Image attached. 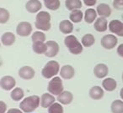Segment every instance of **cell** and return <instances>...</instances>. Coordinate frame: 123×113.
Wrapping results in <instances>:
<instances>
[{
  "label": "cell",
  "mask_w": 123,
  "mask_h": 113,
  "mask_svg": "<svg viewBox=\"0 0 123 113\" xmlns=\"http://www.w3.org/2000/svg\"><path fill=\"white\" fill-rule=\"evenodd\" d=\"M41 103V98L36 95L25 97L19 104V107L24 112L31 113L39 107Z\"/></svg>",
  "instance_id": "cell-1"
},
{
  "label": "cell",
  "mask_w": 123,
  "mask_h": 113,
  "mask_svg": "<svg viewBox=\"0 0 123 113\" xmlns=\"http://www.w3.org/2000/svg\"><path fill=\"white\" fill-rule=\"evenodd\" d=\"M59 30L62 34L68 35L74 31V23L71 20H68V19L62 20L59 24Z\"/></svg>",
  "instance_id": "cell-17"
},
{
  "label": "cell",
  "mask_w": 123,
  "mask_h": 113,
  "mask_svg": "<svg viewBox=\"0 0 123 113\" xmlns=\"http://www.w3.org/2000/svg\"><path fill=\"white\" fill-rule=\"evenodd\" d=\"M108 73H109L108 66L105 64H103V63H99V64L96 65L94 68V76L96 78H99V79L105 78L108 75Z\"/></svg>",
  "instance_id": "cell-14"
},
{
  "label": "cell",
  "mask_w": 123,
  "mask_h": 113,
  "mask_svg": "<svg viewBox=\"0 0 123 113\" xmlns=\"http://www.w3.org/2000/svg\"><path fill=\"white\" fill-rule=\"evenodd\" d=\"M60 65L55 60H50L45 65L41 70V75L46 79H51L60 72Z\"/></svg>",
  "instance_id": "cell-4"
},
{
  "label": "cell",
  "mask_w": 123,
  "mask_h": 113,
  "mask_svg": "<svg viewBox=\"0 0 123 113\" xmlns=\"http://www.w3.org/2000/svg\"><path fill=\"white\" fill-rule=\"evenodd\" d=\"M32 49L35 53L38 54H45L46 51V44L45 42H42V41L34 42L32 44Z\"/></svg>",
  "instance_id": "cell-26"
},
{
  "label": "cell",
  "mask_w": 123,
  "mask_h": 113,
  "mask_svg": "<svg viewBox=\"0 0 123 113\" xmlns=\"http://www.w3.org/2000/svg\"><path fill=\"white\" fill-rule=\"evenodd\" d=\"M46 51L45 55L46 57L53 58L57 55L59 52V44L54 40H48L46 42Z\"/></svg>",
  "instance_id": "cell-9"
},
{
  "label": "cell",
  "mask_w": 123,
  "mask_h": 113,
  "mask_svg": "<svg viewBox=\"0 0 123 113\" xmlns=\"http://www.w3.org/2000/svg\"><path fill=\"white\" fill-rule=\"evenodd\" d=\"M61 78L62 77L55 76V77L51 78V80L48 83L47 91H49V93L52 94L53 96H58L60 93L63 91L64 87Z\"/></svg>",
  "instance_id": "cell-5"
},
{
  "label": "cell",
  "mask_w": 123,
  "mask_h": 113,
  "mask_svg": "<svg viewBox=\"0 0 123 113\" xmlns=\"http://www.w3.org/2000/svg\"><path fill=\"white\" fill-rule=\"evenodd\" d=\"M16 33L21 37H27L32 34V25L31 23L25 21L19 23L16 27Z\"/></svg>",
  "instance_id": "cell-7"
},
{
  "label": "cell",
  "mask_w": 123,
  "mask_h": 113,
  "mask_svg": "<svg viewBox=\"0 0 123 113\" xmlns=\"http://www.w3.org/2000/svg\"><path fill=\"white\" fill-rule=\"evenodd\" d=\"M83 1H84V4L88 7H92L97 3V0H83Z\"/></svg>",
  "instance_id": "cell-35"
},
{
  "label": "cell",
  "mask_w": 123,
  "mask_h": 113,
  "mask_svg": "<svg viewBox=\"0 0 123 113\" xmlns=\"http://www.w3.org/2000/svg\"><path fill=\"white\" fill-rule=\"evenodd\" d=\"M102 87L105 91L111 92V91H115L116 89V87H117V82H116V80L111 77L105 78L102 81Z\"/></svg>",
  "instance_id": "cell-21"
},
{
  "label": "cell",
  "mask_w": 123,
  "mask_h": 113,
  "mask_svg": "<svg viewBox=\"0 0 123 113\" xmlns=\"http://www.w3.org/2000/svg\"><path fill=\"white\" fill-rule=\"evenodd\" d=\"M10 14L9 12L4 8H0V24H6L9 20Z\"/></svg>",
  "instance_id": "cell-32"
},
{
  "label": "cell",
  "mask_w": 123,
  "mask_h": 113,
  "mask_svg": "<svg viewBox=\"0 0 123 113\" xmlns=\"http://www.w3.org/2000/svg\"><path fill=\"white\" fill-rule=\"evenodd\" d=\"M82 2L81 0H66L65 6L68 10L73 11L75 9H81L82 8Z\"/></svg>",
  "instance_id": "cell-25"
},
{
  "label": "cell",
  "mask_w": 123,
  "mask_h": 113,
  "mask_svg": "<svg viewBox=\"0 0 123 113\" xmlns=\"http://www.w3.org/2000/svg\"><path fill=\"white\" fill-rule=\"evenodd\" d=\"M54 96L51 93H44L41 97V106L43 108H49L53 103H55Z\"/></svg>",
  "instance_id": "cell-19"
},
{
  "label": "cell",
  "mask_w": 123,
  "mask_h": 113,
  "mask_svg": "<svg viewBox=\"0 0 123 113\" xmlns=\"http://www.w3.org/2000/svg\"><path fill=\"white\" fill-rule=\"evenodd\" d=\"M108 29L112 34L120 37H123V22L118 19H113L109 23Z\"/></svg>",
  "instance_id": "cell-8"
},
{
  "label": "cell",
  "mask_w": 123,
  "mask_h": 113,
  "mask_svg": "<svg viewBox=\"0 0 123 113\" xmlns=\"http://www.w3.org/2000/svg\"><path fill=\"white\" fill-rule=\"evenodd\" d=\"M97 11L94 10V9H86L85 13H84V21H85L87 24H93V23L95 22V20L97 19Z\"/></svg>",
  "instance_id": "cell-23"
},
{
  "label": "cell",
  "mask_w": 123,
  "mask_h": 113,
  "mask_svg": "<svg viewBox=\"0 0 123 113\" xmlns=\"http://www.w3.org/2000/svg\"><path fill=\"white\" fill-rule=\"evenodd\" d=\"M24 111L21 109H17V108H11L7 111V113H23Z\"/></svg>",
  "instance_id": "cell-37"
},
{
  "label": "cell",
  "mask_w": 123,
  "mask_h": 113,
  "mask_svg": "<svg viewBox=\"0 0 123 113\" xmlns=\"http://www.w3.org/2000/svg\"><path fill=\"white\" fill-rule=\"evenodd\" d=\"M117 54L119 56L123 57V44H121L117 47Z\"/></svg>",
  "instance_id": "cell-38"
},
{
  "label": "cell",
  "mask_w": 123,
  "mask_h": 113,
  "mask_svg": "<svg viewBox=\"0 0 123 113\" xmlns=\"http://www.w3.org/2000/svg\"><path fill=\"white\" fill-rule=\"evenodd\" d=\"M0 113H5L6 110H7V105L3 101H0Z\"/></svg>",
  "instance_id": "cell-36"
},
{
  "label": "cell",
  "mask_w": 123,
  "mask_h": 113,
  "mask_svg": "<svg viewBox=\"0 0 123 113\" xmlns=\"http://www.w3.org/2000/svg\"><path fill=\"white\" fill-rule=\"evenodd\" d=\"M48 113H63V107L61 103H53L48 108Z\"/></svg>",
  "instance_id": "cell-33"
},
{
  "label": "cell",
  "mask_w": 123,
  "mask_h": 113,
  "mask_svg": "<svg viewBox=\"0 0 123 113\" xmlns=\"http://www.w3.org/2000/svg\"><path fill=\"white\" fill-rule=\"evenodd\" d=\"M31 40L32 42H38V41H42L45 42L46 41V34L42 32V31H35L32 34H31Z\"/></svg>",
  "instance_id": "cell-31"
},
{
  "label": "cell",
  "mask_w": 123,
  "mask_h": 113,
  "mask_svg": "<svg viewBox=\"0 0 123 113\" xmlns=\"http://www.w3.org/2000/svg\"><path fill=\"white\" fill-rule=\"evenodd\" d=\"M89 95L90 96L91 99L94 100V101H98V100H100L104 97V90L99 86H93L90 88L89 91Z\"/></svg>",
  "instance_id": "cell-18"
},
{
  "label": "cell",
  "mask_w": 123,
  "mask_h": 113,
  "mask_svg": "<svg viewBox=\"0 0 123 113\" xmlns=\"http://www.w3.org/2000/svg\"><path fill=\"white\" fill-rule=\"evenodd\" d=\"M19 76L23 80H25V81H29V80H31L35 77V72L34 69L31 66L28 65H25L22 66L20 69L19 70Z\"/></svg>",
  "instance_id": "cell-11"
},
{
  "label": "cell",
  "mask_w": 123,
  "mask_h": 113,
  "mask_svg": "<svg viewBox=\"0 0 123 113\" xmlns=\"http://www.w3.org/2000/svg\"><path fill=\"white\" fill-rule=\"evenodd\" d=\"M44 4L48 9L50 10H57L60 8L61 5V3H60V0H43Z\"/></svg>",
  "instance_id": "cell-30"
},
{
  "label": "cell",
  "mask_w": 123,
  "mask_h": 113,
  "mask_svg": "<svg viewBox=\"0 0 123 113\" xmlns=\"http://www.w3.org/2000/svg\"><path fill=\"white\" fill-rule=\"evenodd\" d=\"M81 43L84 45V47H91L95 43V39H94V36L91 34H84L82 37L81 39Z\"/></svg>",
  "instance_id": "cell-28"
},
{
  "label": "cell",
  "mask_w": 123,
  "mask_h": 113,
  "mask_svg": "<svg viewBox=\"0 0 123 113\" xmlns=\"http://www.w3.org/2000/svg\"><path fill=\"white\" fill-rule=\"evenodd\" d=\"M35 26L41 31H48L51 27V15L46 11H40L36 17Z\"/></svg>",
  "instance_id": "cell-2"
},
{
  "label": "cell",
  "mask_w": 123,
  "mask_h": 113,
  "mask_svg": "<svg viewBox=\"0 0 123 113\" xmlns=\"http://www.w3.org/2000/svg\"><path fill=\"white\" fill-rule=\"evenodd\" d=\"M42 4L39 0H29L25 4V9L31 14H36L41 11Z\"/></svg>",
  "instance_id": "cell-13"
},
{
  "label": "cell",
  "mask_w": 123,
  "mask_h": 113,
  "mask_svg": "<svg viewBox=\"0 0 123 113\" xmlns=\"http://www.w3.org/2000/svg\"><path fill=\"white\" fill-rule=\"evenodd\" d=\"M111 110L112 113H123V101L116 100L111 103Z\"/></svg>",
  "instance_id": "cell-29"
},
{
  "label": "cell",
  "mask_w": 123,
  "mask_h": 113,
  "mask_svg": "<svg viewBox=\"0 0 123 113\" xmlns=\"http://www.w3.org/2000/svg\"><path fill=\"white\" fill-rule=\"evenodd\" d=\"M112 4L113 7L117 10H123V0H114Z\"/></svg>",
  "instance_id": "cell-34"
},
{
  "label": "cell",
  "mask_w": 123,
  "mask_h": 113,
  "mask_svg": "<svg viewBox=\"0 0 123 113\" xmlns=\"http://www.w3.org/2000/svg\"><path fill=\"white\" fill-rule=\"evenodd\" d=\"M16 86V81L10 75H4L0 80V86L4 91H11L14 89Z\"/></svg>",
  "instance_id": "cell-10"
},
{
  "label": "cell",
  "mask_w": 123,
  "mask_h": 113,
  "mask_svg": "<svg viewBox=\"0 0 123 113\" xmlns=\"http://www.w3.org/2000/svg\"><path fill=\"white\" fill-rule=\"evenodd\" d=\"M84 17V14L80 9H75V10L71 11L69 14V19L74 24L80 23L83 20V18Z\"/></svg>",
  "instance_id": "cell-24"
},
{
  "label": "cell",
  "mask_w": 123,
  "mask_h": 113,
  "mask_svg": "<svg viewBox=\"0 0 123 113\" xmlns=\"http://www.w3.org/2000/svg\"><path fill=\"white\" fill-rule=\"evenodd\" d=\"M97 11L98 15H99V17H105L108 18L111 16V9L108 4H99L97 6Z\"/></svg>",
  "instance_id": "cell-22"
},
{
  "label": "cell",
  "mask_w": 123,
  "mask_h": 113,
  "mask_svg": "<svg viewBox=\"0 0 123 113\" xmlns=\"http://www.w3.org/2000/svg\"><path fill=\"white\" fill-rule=\"evenodd\" d=\"M56 100L62 105H69L74 101V95L68 91H63L58 95Z\"/></svg>",
  "instance_id": "cell-15"
},
{
  "label": "cell",
  "mask_w": 123,
  "mask_h": 113,
  "mask_svg": "<svg viewBox=\"0 0 123 113\" xmlns=\"http://www.w3.org/2000/svg\"><path fill=\"white\" fill-rule=\"evenodd\" d=\"M25 92L23 91V89H21L20 87H16L14 89L12 90L10 93V97L13 101H19L24 98Z\"/></svg>",
  "instance_id": "cell-27"
},
{
  "label": "cell",
  "mask_w": 123,
  "mask_h": 113,
  "mask_svg": "<svg viewBox=\"0 0 123 113\" xmlns=\"http://www.w3.org/2000/svg\"><path fill=\"white\" fill-rule=\"evenodd\" d=\"M64 44L71 54L77 55L83 52L84 45L82 44V43L79 42L76 36L72 34H68V36H66L64 39Z\"/></svg>",
  "instance_id": "cell-3"
},
{
  "label": "cell",
  "mask_w": 123,
  "mask_h": 113,
  "mask_svg": "<svg viewBox=\"0 0 123 113\" xmlns=\"http://www.w3.org/2000/svg\"><path fill=\"white\" fill-rule=\"evenodd\" d=\"M121 79H122V82H123V73H122V75H121Z\"/></svg>",
  "instance_id": "cell-40"
},
{
  "label": "cell",
  "mask_w": 123,
  "mask_h": 113,
  "mask_svg": "<svg viewBox=\"0 0 123 113\" xmlns=\"http://www.w3.org/2000/svg\"><path fill=\"white\" fill-rule=\"evenodd\" d=\"M108 21L106 19V18L105 17H99L98 18L95 20L94 24V28L97 32L102 33V32H105L108 29Z\"/></svg>",
  "instance_id": "cell-16"
},
{
  "label": "cell",
  "mask_w": 123,
  "mask_h": 113,
  "mask_svg": "<svg viewBox=\"0 0 123 113\" xmlns=\"http://www.w3.org/2000/svg\"><path fill=\"white\" fill-rule=\"evenodd\" d=\"M118 39L113 34H106L101 38L100 44L105 49H112L116 46Z\"/></svg>",
  "instance_id": "cell-6"
},
{
  "label": "cell",
  "mask_w": 123,
  "mask_h": 113,
  "mask_svg": "<svg viewBox=\"0 0 123 113\" xmlns=\"http://www.w3.org/2000/svg\"><path fill=\"white\" fill-rule=\"evenodd\" d=\"M60 75L64 80H71L74 77L75 75V70L70 65H65L61 68L59 72Z\"/></svg>",
  "instance_id": "cell-12"
},
{
  "label": "cell",
  "mask_w": 123,
  "mask_h": 113,
  "mask_svg": "<svg viewBox=\"0 0 123 113\" xmlns=\"http://www.w3.org/2000/svg\"><path fill=\"white\" fill-rule=\"evenodd\" d=\"M120 96H121V100L123 101V87L121 89V91H120Z\"/></svg>",
  "instance_id": "cell-39"
},
{
  "label": "cell",
  "mask_w": 123,
  "mask_h": 113,
  "mask_svg": "<svg viewBox=\"0 0 123 113\" xmlns=\"http://www.w3.org/2000/svg\"><path fill=\"white\" fill-rule=\"evenodd\" d=\"M16 37L12 32H5L1 36V43L4 46H11L14 44Z\"/></svg>",
  "instance_id": "cell-20"
}]
</instances>
